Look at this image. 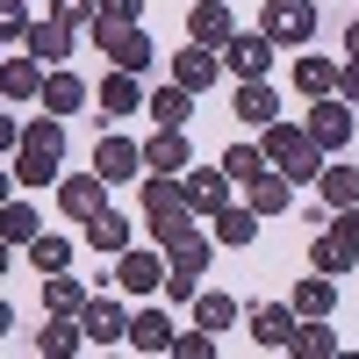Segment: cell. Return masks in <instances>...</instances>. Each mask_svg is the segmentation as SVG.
Instances as JSON below:
<instances>
[{"label": "cell", "mask_w": 359, "mask_h": 359, "mask_svg": "<svg viewBox=\"0 0 359 359\" xmlns=\"http://www.w3.org/2000/svg\"><path fill=\"white\" fill-rule=\"evenodd\" d=\"M15 172L29 187H57V158H65V115H43V123H22V144H15Z\"/></svg>", "instance_id": "1"}, {"label": "cell", "mask_w": 359, "mask_h": 359, "mask_svg": "<svg viewBox=\"0 0 359 359\" xmlns=\"http://www.w3.org/2000/svg\"><path fill=\"white\" fill-rule=\"evenodd\" d=\"M259 151H266V165H280L294 187L323 172V144H316L309 130H294V123H266V144H259Z\"/></svg>", "instance_id": "2"}, {"label": "cell", "mask_w": 359, "mask_h": 359, "mask_svg": "<svg viewBox=\"0 0 359 359\" xmlns=\"http://www.w3.org/2000/svg\"><path fill=\"white\" fill-rule=\"evenodd\" d=\"M201 273H208V237L187 223V230L165 245V294H172V302H187V294L201 287Z\"/></svg>", "instance_id": "3"}, {"label": "cell", "mask_w": 359, "mask_h": 359, "mask_svg": "<svg viewBox=\"0 0 359 359\" xmlns=\"http://www.w3.org/2000/svg\"><path fill=\"white\" fill-rule=\"evenodd\" d=\"M94 43L108 50V65H123V72H144V65H151V36H144L137 22H101V15H94Z\"/></svg>", "instance_id": "4"}, {"label": "cell", "mask_w": 359, "mask_h": 359, "mask_svg": "<svg viewBox=\"0 0 359 359\" xmlns=\"http://www.w3.org/2000/svg\"><path fill=\"white\" fill-rule=\"evenodd\" d=\"M259 29H266L273 43H309V36H316V8H309V0H266Z\"/></svg>", "instance_id": "5"}, {"label": "cell", "mask_w": 359, "mask_h": 359, "mask_svg": "<svg viewBox=\"0 0 359 359\" xmlns=\"http://www.w3.org/2000/svg\"><path fill=\"white\" fill-rule=\"evenodd\" d=\"M57 208H65V216H101L108 208V180L101 172H57Z\"/></svg>", "instance_id": "6"}, {"label": "cell", "mask_w": 359, "mask_h": 359, "mask_svg": "<svg viewBox=\"0 0 359 359\" xmlns=\"http://www.w3.org/2000/svg\"><path fill=\"white\" fill-rule=\"evenodd\" d=\"M323 151H338V144H352V101H331V94H316L309 101V123H302Z\"/></svg>", "instance_id": "7"}, {"label": "cell", "mask_w": 359, "mask_h": 359, "mask_svg": "<svg viewBox=\"0 0 359 359\" xmlns=\"http://www.w3.org/2000/svg\"><path fill=\"white\" fill-rule=\"evenodd\" d=\"M115 287L123 294H151V287H165V259L158 252H115Z\"/></svg>", "instance_id": "8"}, {"label": "cell", "mask_w": 359, "mask_h": 359, "mask_svg": "<svg viewBox=\"0 0 359 359\" xmlns=\"http://www.w3.org/2000/svg\"><path fill=\"white\" fill-rule=\"evenodd\" d=\"M22 50L36 57V65H65V57H72V22H65V15H50V22H29Z\"/></svg>", "instance_id": "9"}, {"label": "cell", "mask_w": 359, "mask_h": 359, "mask_svg": "<svg viewBox=\"0 0 359 359\" xmlns=\"http://www.w3.org/2000/svg\"><path fill=\"white\" fill-rule=\"evenodd\" d=\"M79 323H86V338H94V345H123V338H130V309L115 302V294H94V302L79 309Z\"/></svg>", "instance_id": "10"}, {"label": "cell", "mask_w": 359, "mask_h": 359, "mask_svg": "<svg viewBox=\"0 0 359 359\" xmlns=\"http://www.w3.org/2000/svg\"><path fill=\"white\" fill-rule=\"evenodd\" d=\"M266 65H273V36H230L223 43V72H237V79H266Z\"/></svg>", "instance_id": "11"}, {"label": "cell", "mask_w": 359, "mask_h": 359, "mask_svg": "<svg viewBox=\"0 0 359 359\" xmlns=\"http://www.w3.org/2000/svg\"><path fill=\"white\" fill-rule=\"evenodd\" d=\"M43 94V65L29 50H8L0 57V101H36Z\"/></svg>", "instance_id": "12"}, {"label": "cell", "mask_w": 359, "mask_h": 359, "mask_svg": "<svg viewBox=\"0 0 359 359\" xmlns=\"http://www.w3.org/2000/svg\"><path fill=\"white\" fill-rule=\"evenodd\" d=\"M237 123H245V130H266V123H280V94H273V86H266V79H237Z\"/></svg>", "instance_id": "13"}, {"label": "cell", "mask_w": 359, "mask_h": 359, "mask_svg": "<svg viewBox=\"0 0 359 359\" xmlns=\"http://www.w3.org/2000/svg\"><path fill=\"white\" fill-rule=\"evenodd\" d=\"M94 172L108 180V187H115V180H137V172H144V151H137L130 137H101V144H94Z\"/></svg>", "instance_id": "14"}, {"label": "cell", "mask_w": 359, "mask_h": 359, "mask_svg": "<svg viewBox=\"0 0 359 359\" xmlns=\"http://www.w3.org/2000/svg\"><path fill=\"white\" fill-rule=\"evenodd\" d=\"M216 72H223V50H208V43H187L172 57V79L187 86V94H201V86H216Z\"/></svg>", "instance_id": "15"}, {"label": "cell", "mask_w": 359, "mask_h": 359, "mask_svg": "<svg viewBox=\"0 0 359 359\" xmlns=\"http://www.w3.org/2000/svg\"><path fill=\"white\" fill-rule=\"evenodd\" d=\"M245 201L259 208V216H280V208L294 201V180H287L280 165H266V172H252V180H245Z\"/></svg>", "instance_id": "16"}, {"label": "cell", "mask_w": 359, "mask_h": 359, "mask_svg": "<svg viewBox=\"0 0 359 359\" xmlns=\"http://www.w3.org/2000/svg\"><path fill=\"white\" fill-rule=\"evenodd\" d=\"M187 208H194V216H216V208H230V172H223V165L187 172Z\"/></svg>", "instance_id": "17"}, {"label": "cell", "mask_w": 359, "mask_h": 359, "mask_svg": "<svg viewBox=\"0 0 359 359\" xmlns=\"http://www.w3.org/2000/svg\"><path fill=\"white\" fill-rule=\"evenodd\" d=\"M144 101H151V94H144L137 72H123V65H115V72L101 79V94H94V108H101V115H137Z\"/></svg>", "instance_id": "18"}, {"label": "cell", "mask_w": 359, "mask_h": 359, "mask_svg": "<svg viewBox=\"0 0 359 359\" xmlns=\"http://www.w3.org/2000/svg\"><path fill=\"white\" fill-rule=\"evenodd\" d=\"M294 323H302L294 302H287V309H280V302H259V309H252V338L273 345V352H287V345H294Z\"/></svg>", "instance_id": "19"}, {"label": "cell", "mask_w": 359, "mask_h": 359, "mask_svg": "<svg viewBox=\"0 0 359 359\" xmlns=\"http://www.w3.org/2000/svg\"><path fill=\"white\" fill-rule=\"evenodd\" d=\"M187 36H194V43H208V50H223V43L237 36V22H230L223 0H201V8L187 15Z\"/></svg>", "instance_id": "20"}, {"label": "cell", "mask_w": 359, "mask_h": 359, "mask_svg": "<svg viewBox=\"0 0 359 359\" xmlns=\"http://www.w3.org/2000/svg\"><path fill=\"white\" fill-rule=\"evenodd\" d=\"M43 115H72V108H86V86H79V72H65V65H50L43 72Z\"/></svg>", "instance_id": "21"}, {"label": "cell", "mask_w": 359, "mask_h": 359, "mask_svg": "<svg viewBox=\"0 0 359 359\" xmlns=\"http://www.w3.org/2000/svg\"><path fill=\"white\" fill-rule=\"evenodd\" d=\"M144 172H187V130H158L144 144Z\"/></svg>", "instance_id": "22"}, {"label": "cell", "mask_w": 359, "mask_h": 359, "mask_svg": "<svg viewBox=\"0 0 359 359\" xmlns=\"http://www.w3.org/2000/svg\"><path fill=\"white\" fill-rule=\"evenodd\" d=\"M316 187H323V208H359V165H323L316 172Z\"/></svg>", "instance_id": "23"}, {"label": "cell", "mask_w": 359, "mask_h": 359, "mask_svg": "<svg viewBox=\"0 0 359 359\" xmlns=\"http://www.w3.org/2000/svg\"><path fill=\"white\" fill-rule=\"evenodd\" d=\"M86 345V323L79 316H50L43 331H36V352H50V359H65V352H79Z\"/></svg>", "instance_id": "24"}, {"label": "cell", "mask_w": 359, "mask_h": 359, "mask_svg": "<svg viewBox=\"0 0 359 359\" xmlns=\"http://www.w3.org/2000/svg\"><path fill=\"white\" fill-rule=\"evenodd\" d=\"M172 338H180V331H172V323H165L158 309L130 316V345H137V352H172Z\"/></svg>", "instance_id": "25"}, {"label": "cell", "mask_w": 359, "mask_h": 359, "mask_svg": "<svg viewBox=\"0 0 359 359\" xmlns=\"http://www.w3.org/2000/svg\"><path fill=\"white\" fill-rule=\"evenodd\" d=\"M0 237H8V245H36V237H43L36 208H29V201H0Z\"/></svg>", "instance_id": "26"}, {"label": "cell", "mask_w": 359, "mask_h": 359, "mask_svg": "<svg viewBox=\"0 0 359 359\" xmlns=\"http://www.w3.org/2000/svg\"><path fill=\"white\" fill-rule=\"evenodd\" d=\"M86 245H94V252H123L130 245V216H115V208L86 216Z\"/></svg>", "instance_id": "27"}, {"label": "cell", "mask_w": 359, "mask_h": 359, "mask_svg": "<svg viewBox=\"0 0 359 359\" xmlns=\"http://www.w3.org/2000/svg\"><path fill=\"white\" fill-rule=\"evenodd\" d=\"M259 237V208H216V245H252Z\"/></svg>", "instance_id": "28"}, {"label": "cell", "mask_w": 359, "mask_h": 359, "mask_svg": "<svg viewBox=\"0 0 359 359\" xmlns=\"http://www.w3.org/2000/svg\"><path fill=\"white\" fill-rule=\"evenodd\" d=\"M331 302H338V280L331 273H309L302 287H294V316H331Z\"/></svg>", "instance_id": "29"}, {"label": "cell", "mask_w": 359, "mask_h": 359, "mask_svg": "<svg viewBox=\"0 0 359 359\" xmlns=\"http://www.w3.org/2000/svg\"><path fill=\"white\" fill-rule=\"evenodd\" d=\"M144 108L158 115V130H187V115H194V101H187V86H180V79L165 86V94H151Z\"/></svg>", "instance_id": "30"}, {"label": "cell", "mask_w": 359, "mask_h": 359, "mask_svg": "<svg viewBox=\"0 0 359 359\" xmlns=\"http://www.w3.org/2000/svg\"><path fill=\"white\" fill-rule=\"evenodd\" d=\"M86 302H94V294H86L79 280H65V273H50V280H43V309H50V316H79Z\"/></svg>", "instance_id": "31"}, {"label": "cell", "mask_w": 359, "mask_h": 359, "mask_svg": "<svg viewBox=\"0 0 359 359\" xmlns=\"http://www.w3.org/2000/svg\"><path fill=\"white\" fill-rule=\"evenodd\" d=\"M287 352H309V359H331L338 352V331H323V316H302L294 323V345Z\"/></svg>", "instance_id": "32"}, {"label": "cell", "mask_w": 359, "mask_h": 359, "mask_svg": "<svg viewBox=\"0 0 359 359\" xmlns=\"http://www.w3.org/2000/svg\"><path fill=\"white\" fill-rule=\"evenodd\" d=\"M294 86L302 94H338V65L331 57H294Z\"/></svg>", "instance_id": "33"}, {"label": "cell", "mask_w": 359, "mask_h": 359, "mask_svg": "<svg viewBox=\"0 0 359 359\" xmlns=\"http://www.w3.org/2000/svg\"><path fill=\"white\" fill-rule=\"evenodd\" d=\"M309 266H316V273H331V280H338V273H345V266H352V252L338 245V237H331V230H323V237H316V245H309Z\"/></svg>", "instance_id": "34"}, {"label": "cell", "mask_w": 359, "mask_h": 359, "mask_svg": "<svg viewBox=\"0 0 359 359\" xmlns=\"http://www.w3.org/2000/svg\"><path fill=\"white\" fill-rule=\"evenodd\" d=\"M29 259H36V273H65V266H72V245H65V237H36Z\"/></svg>", "instance_id": "35"}, {"label": "cell", "mask_w": 359, "mask_h": 359, "mask_svg": "<svg viewBox=\"0 0 359 359\" xmlns=\"http://www.w3.org/2000/svg\"><path fill=\"white\" fill-rule=\"evenodd\" d=\"M194 323H208V331H230V323H237V302H230V294H201V302H194Z\"/></svg>", "instance_id": "36"}, {"label": "cell", "mask_w": 359, "mask_h": 359, "mask_svg": "<svg viewBox=\"0 0 359 359\" xmlns=\"http://www.w3.org/2000/svg\"><path fill=\"white\" fill-rule=\"evenodd\" d=\"M223 172H230V180H252V172H266V151H259V144H230V151H223Z\"/></svg>", "instance_id": "37"}, {"label": "cell", "mask_w": 359, "mask_h": 359, "mask_svg": "<svg viewBox=\"0 0 359 359\" xmlns=\"http://www.w3.org/2000/svg\"><path fill=\"white\" fill-rule=\"evenodd\" d=\"M29 36V0H0V43H22Z\"/></svg>", "instance_id": "38"}, {"label": "cell", "mask_w": 359, "mask_h": 359, "mask_svg": "<svg viewBox=\"0 0 359 359\" xmlns=\"http://www.w3.org/2000/svg\"><path fill=\"white\" fill-rule=\"evenodd\" d=\"M172 352H180V359H208V352H216V331H208V323H194V331L172 338Z\"/></svg>", "instance_id": "39"}, {"label": "cell", "mask_w": 359, "mask_h": 359, "mask_svg": "<svg viewBox=\"0 0 359 359\" xmlns=\"http://www.w3.org/2000/svg\"><path fill=\"white\" fill-rule=\"evenodd\" d=\"M331 237H338V245L359 259V208H331Z\"/></svg>", "instance_id": "40"}, {"label": "cell", "mask_w": 359, "mask_h": 359, "mask_svg": "<svg viewBox=\"0 0 359 359\" xmlns=\"http://www.w3.org/2000/svg\"><path fill=\"white\" fill-rule=\"evenodd\" d=\"M50 15H65V22H94L101 0H50Z\"/></svg>", "instance_id": "41"}, {"label": "cell", "mask_w": 359, "mask_h": 359, "mask_svg": "<svg viewBox=\"0 0 359 359\" xmlns=\"http://www.w3.org/2000/svg\"><path fill=\"white\" fill-rule=\"evenodd\" d=\"M144 0H101V22H137Z\"/></svg>", "instance_id": "42"}, {"label": "cell", "mask_w": 359, "mask_h": 359, "mask_svg": "<svg viewBox=\"0 0 359 359\" xmlns=\"http://www.w3.org/2000/svg\"><path fill=\"white\" fill-rule=\"evenodd\" d=\"M338 101H359V57H345V65H338Z\"/></svg>", "instance_id": "43"}, {"label": "cell", "mask_w": 359, "mask_h": 359, "mask_svg": "<svg viewBox=\"0 0 359 359\" xmlns=\"http://www.w3.org/2000/svg\"><path fill=\"white\" fill-rule=\"evenodd\" d=\"M22 144V130H15V115H0V151H15Z\"/></svg>", "instance_id": "44"}, {"label": "cell", "mask_w": 359, "mask_h": 359, "mask_svg": "<svg viewBox=\"0 0 359 359\" xmlns=\"http://www.w3.org/2000/svg\"><path fill=\"white\" fill-rule=\"evenodd\" d=\"M8 331H15V309H8V302H0V338H8Z\"/></svg>", "instance_id": "45"}, {"label": "cell", "mask_w": 359, "mask_h": 359, "mask_svg": "<svg viewBox=\"0 0 359 359\" xmlns=\"http://www.w3.org/2000/svg\"><path fill=\"white\" fill-rule=\"evenodd\" d=\"M345 50H352V57H359V22H352V29H345Z\"/></svg>", "instance_id": "46"}, {"label": "cell", "mask_w": 359, "mask_h": 359, "mask_svg": "<svg viewBox=\"0 0 359 359\" xmlns=\"http://www.w3.org/2000/svg\"><path fill=\"white\" fill-rule=\"evenodd\" d=\"M8 252H15V245H8V237H0V273H8Z\"/></svg>", "instance_id": "47"}, {"label": "cell", "mask_w": 359, "mask_h": 359, "mask_svg": "<svg viewBox=\"0 0 359 359\" xmlns=\"http://www.w3.org/2000/svg\"><path fill=\"white\" fill-rule=\"evenodd\" d=\"M0 201H8V172H0Z\"/></svg>", "instance_id": "48"}]
</instances>
